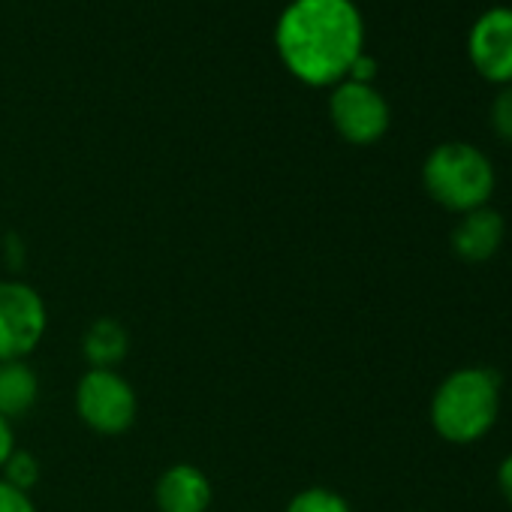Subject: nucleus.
<instances>
[{
    "instance_id": "f257e3e1",
    "label": "nucleus",
    "mask_w": 512,
    "mask_h": 512,
    "mask_svg": "<svg viewBox=\"0 0 512 512\" xmlns=\"http://www.w3.org/2000/svg\"><path fill=\"white\" fill-rule=\"evenodd\" d=\"M275 52L302 85L335 88L365 52L356 0H290L275 22Z\"/></svg>"
},
{
    "instance_id": "f03ea898",
    "label": "nucleus",
    "mask_w": 512,
    "mask_h": 512,
    "mask_svg": "<svg viewBox=\"0 0 512 512\" xmlns=\"http://www.w3.org/2000/svg\"><path fill=\"white\" fill-rule=\"evenodd\" d=\"M434 434L452 446H473L500 419V377L485 365L449 371L428 404Z\"/></svg>"
},
{
    "instance_id": "7ed1b4c3",
    "label": "nucleus",
    "mask_w": 512,
    "mask_h": 512,
    "mask_svg": "<svg viewBox=\"0 0 512 512\" xmlns=\"http://www.w3.org/2000/svg\"><path fill=\"white\" fill-rule=\"evenodd\" d=\"M422 187L434 205L461 217L491 202L497 172L482 148L470 142H440L422 163Z\"/></svg>"
},
{
    "instance_id": "20e7f679",
    "label": "nucleus",
    "mask_w": 512,
    "mask_h": 512,
    "mask_svg": "<svg viewBox=\"0 0 512 512\" xmlns=\"http://www.w3.org/2000/svg\"><path fill=\"white\" fill-rule=\"evenodd\" d=\"M76 416L100 437H121L136 425L139 395L133 383L112 368H88L76 383Z\"/></svg>"
},
{
    "instance_id": "39448f33",
    "label": "nucleus",
    "mask_w": 512,
    "mask_h": 512,
    "mask_svg": "<svg viewBox=\"0 0 512 512\" xmlns=\"http://www.w3.org/2000/svg\"><path fill=\"white\" fill-rule=\"evenodd\" d=\"M49 332V305L19 278L0 281V362H25Z\"/></svg>"
},
{
    "instance_id": "423d86ee",
    "label": "nucleus",
    "mask_w": 512,
    "mask_h": 512,
    "mask_svg": "<svg viewBox=\"0 0 512 512\" xmlns=\"http://www.w3.org/2000/svg\"><path fill=\"white\" fill-rule=\"evenodd\" d=\"M329 121L347 145L368 148L389 133L392 109L374 85L344 79L329 94Z\"/></svg>"
},
{
    "instance_id": "0eeeda50",
    "label": "nucleus",
    "mask_w": 512,
    "mask_h": 512,
    "mask_svg": "<svg viewBox=\"0 0 512 512\" xmlns=\"http://www.w3.org/2000/svg\"><path fill=\"white\" fill-rule=\"evenodd\" d=\"M467 58L485 82L512 85V7H491L473 22Z\"/></svg>"
},
{
    "instance_id": "6e6552de",
    "label": "nucleus",
    "mask_w": 512,
    "mask_h": 512,
    "mask_svg": "<svg viewBox=\"0 0 512 512\" xmlns=\"http://www.w3.org/2000/svg\"><path fill=\"white\" fill-rule=\"evenodd\" d=\"M157 512H211L214 485L208 473L190 461L169 464L154 482Z\"/></svg>"
},
{
    "instance_id": "1a4fd4ad",
    "label": "nucleus",
    "mask_w": 512,
    "mask_h": 512,
    "mask_svg": "<svg viewBox=\"0 0 512 512\" xmlns=\"http://www.w3.org/2000/svg\"><path fill=\"white\" fill-rule=\"evenodd\" d=\"M503 238H506L503 214L485 205V208H476V211H467L458 217V223L452 226L449 244L461 263L482 266L500 253Z\"/></svg>"
},
{
    "instance_id": "9d476101",
    "label": "nucleus",
    "mask_w": 512,
    "mask_h": 512,
    "mask_svg": "<svg viewBox=\"0 0 512 512\" xmlns=\"http://www.w3.org/2000/svg\"><path fill=\"white\" fill-rule=\"evenodd\" d=\"M127 353H130V332L115 317H97L82 335V359L88 362V368L118 371Z\"/></svg>"
},
{
    "instance_id": "9b49d317",
    "label": "nucleus",
    "mask_w": 512,
    "mask_h": 512,
    "mask_svg": "<svg viewBox=\"0 0 512 512\" xmlns=\"http://www.w3.org/2000/svg\"><path fill=\"white\" fill-rule=\"evenodd\" d=\"M40 398V377L25 362H0V416L10 422L28 416Z\"/></svg>"
},
{
    "instance_id": "f8f14e48",
    "label": "nucleus",
    "mask_w": 512,
    "mask_h": 512,
    "mask_svg": "<svg viewBox=\"0 0 512 512\" xmlns=\"http://www.w3.org/2000/svg\"><path fill=\"white\" fill-rule=\"evenodd\" d=\"M284 512H356V509L341 491L326 485H308L287 500Z\"/></svg>"
},
{
    "instance_id": "ddd939ff",
    "label": "nucleus",
    "mask_w": 512,
    "mask_h": 512,
    "mask_svg": "<svg viewBox=\"0 0 512 512\" xmlns=\"http://www.w3.org/2000/svg\"><path fill=\"white\" fill-rule=\"evenodd\" d=\"M0 479L10 482L13 488L19 491H34L43 479V467H40V458L28 449H16L10 455V461L4 464V470H0Z\"/></svg>"
},
{
    "instance_id": "4468645a",
    "label": "nucleus",
    "mask_w": 512,
    "mask_h": 512,
    "mask_svg": "<svg viewBox=\"0 0 512 512\" xmlns=\"http://www.w3.org/2000/svg\"><path fill=\"white\" fill-rule=\"evenodd\" d=\"M488 124L500 142L512 145V85H506L494 94L491 109H488Z\"/></svg>"
},
{
    "instance_id": "2eb2a0df",
    "label": "nucleus",
    "mask_w": 512,
    "mask_h": 512,
    "mask_svg": "<svg viewBox=\"0 0 512 512\" xmlns=\"http://www.w3.org/2000/svg\"><path fill=\"white\" fill-rule=\"evenodd\" d=\"M0 512H40V509L28 491H19L0 479Z\"/></svg>"
},
{
    "instance_id": "dca6fc26",
    "label": "nucleus",
    "mask_w": 512,
    "mask_h": 512,
    "mask_svg": "<svg viewBox=\"0 0 512 512\" xmlns=\"http://www.w3.org/2000/svg\"><path fill=\"white\" fill-rule=\"evenodd\" d=\"M374 76H377V61H374L368 52H362V55L353 61L350 73H347L350 82H365V85H374Z\"/></svg>"
},
{
    "instance_id": "f3484780",
    "label": "nucleus",
    "mask_w": 512,
    "mask_h": 512,
    "mask_svg": "<svg viewBox=\"0 0 512 512\" xmlns=\"http://www.w3.org/2000/svg\"><path fill=\"white\" fill-rule=\"evenodd\" d=\"M16 428L7 416H0V470H4V464L10 461V455L16 452Z\"/></svg>"
},
{
    "instance_id": "a211bd4d",
    "label": "nucleus",
    "mask_w": 512,
    "mask_h": 512,
    "mask_svg": "<svg viewBox=\"0 0 512 512\" xmlns=\"http://www.w3.org/2000/svg\"><path fill=\"white\" fill-rule=\"evenodd\" d=\"M497 488H500L503 500L512 506V452H506L503 461L497 464Z\"/></svg>"
},
{
    "instance_id": "6ab92c4d",
    "label": "nucleus",
    "mask_w": 512,
    "mask_h": 512,
    "mask_svg": "<svg viewBox=\"0 0 512 512\" xmlns=\"http://www.w3.org/2000/svg\"><path fill=\"white\" fill-rule=\"evenodd\" d=\"M407 512H419V509H407Z\"/></svg>"
}]
</instances>
